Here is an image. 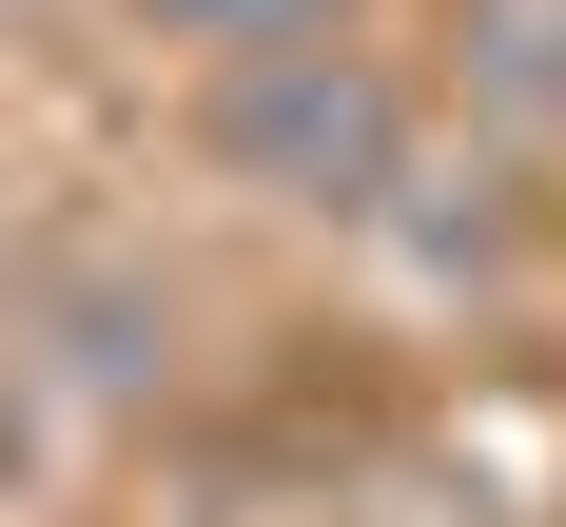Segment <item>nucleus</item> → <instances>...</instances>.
Returning <instances> with one entry per match:
<instances>
[{"mask_svg": "<svg viewBox=\"0 0 566 527\" xmlns=\"http://www.w3.org/2000/svg\"><path fill=\"white\" fill-rule=\"evenodd\" d=\"M216 157L254 176V196H293V215H371L391 157H410V117H391L371 59L293 40V59H216Z\"/></svg>", "mask_w": 566, "mask_h": 527, "instance_id": "obj_1", "label": "nucleus"}, {"mask_svg": "<svg viewBox=\"0 0 566 527\" xmlns=\"http://www.w3.org/2000/svg\"><path fill=\"white\" fill-rule=\"evenodd\" d=\"M117 20H157V40H196V59H293V40H333L352 0H117Z\"/></svg>", "mask_w": 566, "mask_h": 527, "instance_id": "obj_2", "label": "nucleus"}]
</instances>
